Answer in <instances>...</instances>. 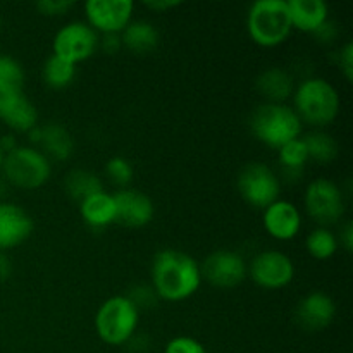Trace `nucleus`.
Segmentation results:
<instances>
[{
	"mask_svg": "<svg viewBox=\"0 0 353 353\" xmlns=\"http://www.w3.org/2000/svg\"><path fill=\"white\" fill-rule=\"evenodd\" d=\"M107 176L112 179V183L119 186H126L133 179V165L124 157H112L105 165Z\"/></svg>",
	"mask_w": 353,
	"mask_h": 353,
	"instance_id": "29",
	"label": "nucleus"
},
{
	"mask_svg": "<svg viewBox=\"0 0 353 353\" xmlns=\"http://www.w3.org/2000/svg\"><path fill=\"white\" fill-rule=\"evenodd\" d=\"M164 353H207V350L199 340H195V338L178 336L172 338V340L165 345Z\"/></svg>",
	"mask_w": 353,
	"mask_h": 353,
	"instance_id": "31",
	"label": "nucleus"
},
{
	"mask_svg": "<svg viewBox=\"0 0 353 353\" xmlns=\"http://www.w3.org/2000/svg\"><path fill=\"white\" fill-rule=\"evenodd\" d=\"M121 47H123V43H121L119 34H103L102 48L107 54H114V52L119 50Z\"/></svg>",
	"mask_w": 353,
	"mask_h": 353,
	"instance_id": "35",
	"label": "nucleus"
},
{
	"mask_svg": "<svg viewBox=\"0 0 353 353\" xmlns=\"http://www.w3.org/2000/svg\"><path fill=\"white\" fill-rule=\"evenodd\" d=\"M250 278L255 285L265 290H281L292 283L295 276V265L292 259L283 252L268 250L255 255L250 262Z\"/></svg>",
	"mask_w": 353,
	"mask_h": 353,
	"instance_id": "10",
	"label": "nucleus"
},
{
	"mask_svg": "<svg viewBox=\"0 0 353 353\" xmlns=\"http://www.w3.org/2000/svg\"><path fill=\"white\" fill-rule=\"evenodd\" d=\"M250 131L261 143L279 150L283 145L300 137L302 121L285 103H264L252 114Z\"/></svg>",
	"mask_w": 353,
	"mask_h": 353,
	"instance_id": "2",
	"label": "nucleus"
},
{
	"mask_svg": "<svg viewBox=\"0 0 353 353\" xmlns=\"http://www.w3.org/2000/svg\"><path fill=\"white\" fill-rule=\"evenodd\" d=\"M292 26L305 33H316L327 23V6L323 0H286Z\"/></svg>",
	"mask_w": 353,
	"mask_h": 353,
	"instance_id": "17",
	"label": "nucleus"
},
{
	"mask_svg": "<svg viewBox=\"0 0 353 353\" xmlns=\"http://www.w3.org/2000/svg\"><path fill=\"white\" fill-rule=\"evenodd\" d=\"M0 83L23 88L24 71L17 61L9 55H0Z\"/></svg>",
	"mask_w": 353,
	"mask_h": 353,
	"instance_id": "28",
	"label": "nucleus"
},
{
	"mask_svg": "<svg viewBox=\"0 0 353 353\" xmlns=\"http://www.w3.org/2000/svg\"><path fill=\"white\" fill-rule=\"evenodd\" d=\"M76 76V65L55 57L54 54L45 61L43 64V81L50 88L62 90L72 83Z\"/></svg>",
	"mask_w": 353,
	"mask_h": 353,
	"instance_id": "25",
	"label": "nucleus"
},
{
	"mask_svg": "<svg viewBox=\"0 0 353 353\" xmlns=\"http://www.w3.org/2000/svg\"><path fill=\"white\" fill-rule=\"evenodd\" d=\"M116 223L126 228H143L154 217V203L145 193L134 188H124L114 193Z\"/></svg>",
	"mask_w": 353,
	"mask_h": 353,
	"instance_id": "13",
	"label": "nucleus"
},
{
	"mask_svg": "<svg viewBox=\"0 0 353 353\" xmlns=\"http://www.w3.org/2000/svg\"><path fill=\"white\" fill-rule=\"evenodd\" d=\"M248 33L261 47H278L292 33L286 0H257L248 10Z\"/></svg>",
	"mask_w": 353,
	"mask_h": 353,
	"instance_id": "4",
	"label": "nucleus"
},
{
	"mask_svg": "<svg viewBox=\"0 0 353 353\" xmlns=\"http://www.w3.org/2000/svg\"><path fill=\"white\" fill-rule=\"evenodd\" d=\"M3 123L14 131H19V133H28V131L33 130L38 123V112L37 107L26 99V97H21L16 103L12 105V109L2 117Z\"/></svg>",
	"mask_w": 353,
	"mask_h": 353,
	"instance_id": "23",
	"label": "nucleus"
},
{
	"mask_svg": "<svg viewBox=\"0 0 353 353\" xmlns=\"http://www.w3.org/2000/svg\"><path fill=\"white\" fill-rule=\"evenodd\" d=\"M202 283L200 265L192 255L174 248L155 254L152 262V288L159 299L181 302L190 299Z\"/></svg>",
	"mask_w": 353,
	"mask_h": 353,
	"instance_id": "1",
	"label": "nucleus"
},
{
	"mask_svg": "<svg viewBox=\"0 0 353 353\" xmlns=\"http://www.w3.org/2000/svg\"><path fill=\"white\" fill-rule=\"evenodd\" d=\"M10 272H12V264H10L9 257L6 255V252H0V283L9 279Z\"/></svg>",
	"mask_w": 353,
	"mask_h": 353,
	"instance_id": "37",
	"label": "nucleus"
},
{
	"mask_svg": "<svg viewBox=\"0 0 353 353\" xmlns=\"http://www.w3.org/2000/svg\"><path fill=\"white\" fill-rule=\"evenodd\" d=\"M38 145L41 147V154L45 157H52L55 161H68L74 150V141L69 131L61 124H45L40 126V140Z\"/></svg>",
	"mask_w": 353,
	"mask_h": 353,
	"instance_id": "19",
	"label": "nucleus"
},
{
	"mask_svg": "<svg viewBox=\"0 0 353 353\" xmlns=\"http://www.w3.org/2000/svg\"><path fill=\"white\" fill-rule=\"evenodd\" d=\"M278 155H279V164L285 168L286 172L290 171L299 172L300 169L305 165V162L309 161L307 147L305 143H303V140H300V138L283 145V147L278 150Z\"/></svg>",
	"mask_w": 353,
	"mask_h": 353,
	"instance_id": "27",
	"label": "nucleus"
},
{
	"mask_svg": "<svg viewBox=\"0 0 353 353\" xmlns=\"http://www.w3.org/2000/svg\"><path fill=\"white\" fill-rule=\"evenodd\" d=\"M145 6H147L148 9L161 10V12H164V10L179 6V2L178 0H150V2H145Z\"/></svg>",
	"mask_w": 353,
	"mask_h": 353,
	"instance_id": "36",
	"label": "nucleus"
},
{
	"mask_svg": "<svg viewBox=\"0 0 353 353\" xmlns=\"http://www.w3.org/2000/svg\"><path fill=\"white\" fill-rule=\"evenodd\" d=\"M99 37L88 23L72 21L57 31L54 38V55L76 65L93 55Z\"/></svg>",
	"mask_w": 353,
	"mask_h": 353,
	"instance_id": "9",
	"label": "nucleus"
},
{
	"mask_svg": "<svg viewBox=\"0 0 353 353\" xmlns=\"http://www.w3.org/2000/svg\"><path fill=\"white\" fill-rule=\"evenodd\" d=\"M264 228L276 240H293L302 228V216L295 203L288 200H276L264 209Z\"/></svg>",
	"mask_w": 353,
	"mask_h": 353,
	"instance_id": "16",
	"label": "nucleus"
},
{
	"mask_svg": "<svg viewBox=\"0 0 353 353\" xmlns=\"http://www.w3.org/2000/svg\"><path fill=\"white\" fill-rule=\"evenodd\" d=\"M2 161H3V152L2 148H0V169H2Z\"/></svg>",
	"mask_w": 353,
	"mask_h": 353,
	"instance_id": "38",
	"label": "nucleus"
},
{
	"mask_svg": "<svg viewBox=\"0 0 353 353\" xmlns=\"http://www.w3.org/2000/svg\"><path fill=\"white\" fill-rule=\"evenodd\" d=\"M121 33V43L134 54H148L159 45L157 30L147 21H131Z\"/></svg>",
	"mask_w": 353,
	"mask_h": 353,
	"instance_id": "21",
	"label": "nucleus"
},
{
	"mask_svg": "<svg viewBox=\"0 0 353 353\" xmlns=\"http://www.w3.org/2000/svg\"><path fill=\"white\" fill-rule=\"evenodd\" d=\"M7 181L17 188H40L50 178V161L40 150L31 147H16L3 154L2 169Z\"/></svg>",
	"mask_w": 353,
	"mask_h": 353,
	"instance_id": "6",
	"label": "nucleus"
},
{
	"mask_svg": "<svg viewBox=\"0 0 353 353\" xmlns=\"http://www.w3.org/2000/svg\"><path fill=\"white\" fill-rule=\"evenodd\" d=\"M64 188L69 199L79 203L90 196L97 195V193L103 192V185L99 176L90 171H83V169H74L65 176Z\"/></svg>",
	"mask_w": 353,
	"mask_h": 353,
	"instance_id": "22",
	"label": "nucleus"
},
{
	"mask_svg": "<svg viewBox=\"0 0 353 353\" xmlns=\"http://www.w3.org/2000/svg\"><path fill=\"white\" fill-rule=\"evenodd\" d=\"M307 147L309 159H314L317 162H331L338 155V143L331 134L324 131H314L309 133L305 138H302Z\"/></svg>",
	"mask_w": 353,
	"mask_h": 353,
	"instance_id": "24",
	"label": "nucleus"
},
{
	"mask_svg": "<svg viewBox=\"0 0 353 353\" xmlns=\"http://www.w3.org/2000/svg\"><path fill=\"white\" fill-rule=\"evenodd\" d=\"M79 212L85 223L92 228H105L116 223V203L114 196L100 192L79 203Z\"/></svg>",
	"mask_w": 353,
	"mask_h": 353,
	"instance_id": "20",
	"label": "nucleus"
},
{
	"mask_svg": "<svg viewBox=\"0 0 353 353\" xmlns=\"http://www.w3.org/2000/svg\"><path fill=\"white\" fill-rule=\"evenodd\" d=\"M307 252L317 261H326L331 259L338 250V240L330 230L326 228H317L316 231L307 236L305 240Z\"/></svg>",
	"mask_w": 353,
	"mask_h": 353,
	"instance_id": "26",
	"label": "nucleus"
},
{
	"mask_svg": "<svg viewBox=\"0 0 353 353\" xmlns=\"http://www.w3.org/2000/svg\"><path fill=\"white\" fill-rule=\"evenodd\" d=\"M33 219L16 203L0 202V252L19 247L33 233Z\"/></svg>",
	"mask_w": 353,
	"mask_h": 353,
	"instance_id": "15",
	"label": "nucleus"
},
{
	"mask_svg": "<svg viewBox=\"0 0 353 353\" xmlns=\"http://www.w3.org/2000/svg\"><path fill=\"white\" fill-rule=\"evenodd\" d=\"M340 243L347 252H352L353 248V224L352 221H347L343 228L340 230Z\"/></svg>",
	"mask_w": 353,
	"mask_h": 353,
	"instance_id": "34",
	"label": "nucleus"
},
{
	"mask_svg": "<svg viewBox=\"0 0 353 353\" xmlns=\"http://www.w3.org/2000/svg\"><path fill=\"white\" fill-rule=\"evenodd\" d=\"M72 3V0H41L37 3V9L43 16H61L71 9Z\"/></svg>",
	"mask_w": 353,
	"mask_h": 353,
	"instance_id": "32",
	"label": "nucleus"
},
{
	"mask_svg": "<svg viewBox=\"0 0 353 353\" xmlns=\"http://www.w3.org/2000/svg\"><path fill=\"white\" fill-rule=\"evenodd\" d=\"M305 209L321 228L336 224L345 214L343 193L330 179H316L307 186Z\"/></svg>",
	"mask_w": 353,
	"mask_h": 353,
	"instance_id": "8",
	"label": "nucleus"
},
{
	"mask_svg": "<svg viewBox=\"0 0 353 353\" xmlns=\"http://www.w3.org/2000/svg\"><path fill=\"white\" fill-rule=\"evenodd\" d=\"M140 310L128 296H112L100 305L95 316V330L100 340L112 347L128 343L134 336Z\"/></svg>",
	"mask_w": 353,
	"mask_h": 353,
	"instance_id": "5",
	"label": "nucleus"
},
{
	"mask_svg": "<svg viewBox=\"0 0 353 353\" xmlns=\"http://www.w3.org/2000/svg\"><path fill=\"white\" fill-rule=\"evenodd\" d=\"M295 114L312 126H327L340 112V97L334 86L323 78L305 79L293 95Z\"/></svg>",
	"mask_w": 353,
	"mask_h": 353,
	"instance_id": "3",
	"label": "nucleus"
},
{
	"mask_svg": "<svg viewBox=\"0 0 353 353\" xmlns=\"http://www.w3.org/2000/svg\"><path fill=\"white\" fill-rule=\"evenodd\" d=\"M130 302L137 307L138 310L140 309H152L157 303L159 296L155 293V290L148 285H137L131 288L130 295H128Z\"/></svg>",
	"mask_w": 353,
	"mask_h": 353,
	"instance_id": "30",
	"label": "nucleus"
},
{
	"mask_svg": "<svg viewBox=\"0 0 353 353\" xmlns=\"http://www.w3.org/2000/svg\"><path fill=\"white\" fill-rule=\"evenodd\" d=\"M255 88L268 103H283L293 95V78L286 69L269 68L257 76Z\"/></svg>",
	"mask_w": 353,
	"mask_h": 353,
	"instance_id": "18",
	"label": "nucleus"
},
{
	"mask_svg": "<svg viewBox=\"0 0 353 353\" xmlns=\"http://www.w3.org/2000/svg\"><path fill=\"white\" fill-rule=\"evenodd\" d=\"M202 279L216 288L230 290L240 285L247 276V264L243 257L233 250H216L203 261Z\"/></svg>",
	"mask_w": 353,
	"mask_h": 353,
	"instance_id": "11",
	"label": "nucleus"
},
{
	"mask_svg": "<svg viewBox=\"0 0 353 353\" xmlns=\"http://www.w3.org/2000/svg\"><path fill=\"white\" fill-rule=\"evenodd\" d=\"M338 65H340L341 72L347 78V81H353V43L348 41L340 52V59H338Z\"/></svg>",
	"mask_w": 353,
	"mask_h": 353,
	"instance_id": "33",
	"label": "nucleus"
},
{
	"mask_svg": "<svg viewBox=\"0 0 353 353\" xmlns=\"http://www.w3.org/2000/svg\"><path fill=\"white\" fill-rule=\"evenodd\" d=\"M236 186L241 199L255 209H268L271 203L279 200V192H281L278 176L262 162H252L245 165L238 176Z\"/></svg>",
	"mask_w": 353,
	"mask_h": 353,
	"instance_id": "7",
	"label": "nucleus"
},
{
	"mask_svg": "<svg viewBox=\"0 0 353 353\" xmlns=\"http://www.w3.org/2000/svg\"><path fill=\"white\" fill-rule=\"evenodd\" d=\"M336 305L333 299L323 292H314L303 296L295 309V321L302 330L317 333L333 323Z\"/></svg>",
	"mask_w": 353,
	"mask_h": 353,
	"instance_id": "14",
	"label": "nucleus"
},
{
	"mask_svg": "<svg viewBox=\"0 0 353 353\" xmlns=\"http://www.w3.org/2000/svg\"><path fill=\"white\" fill-rule=\"evenodd\" d=\"M88 24L103 34H119L133 16L131 0H88L85 3Z\"/></svg>",
	"mask_w": 353,
	"mask_h": 353,
	"instance_id": "12",
	"label": "nucleus"
}]
</instances>
